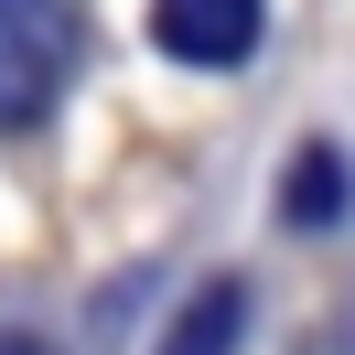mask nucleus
<instances>
[{"mask_svg": "<svg viewBox=\"0 0 355 355\" xmlns=\"http://www.w3.org/2000/svg\"><path fill=\"white\" fill-rule=\"evenodd\" d=\"M76 44H87V0H0V130H33L65 97Z\"/></svg>", "mask_w": 355, "mask_h": 355, "instance_id": "f257e3e1", "label": "nucleus"}, {"mask_svg": "<svg viewBox=\"0 0 355 355\" xmlns=\"http://www.w3.org/2000/svg\"><path fill=\"white\" fill-rule=\"evenodd\" d=\"M259 0H151V44L173 54V65H194V76H226V65H248L259 54Z\"/></svg>", "mask_w": 355, "mask_h": 355, "instance_id": "f03ea898", "label": "nucleus"}, {"mask_svg": "<svg viewBox=\"0 0 355 355\" xmlns=\"http://www.w3.org/2000/svg\"><path fill=\"white\" fill-rule=\"evenodd\" d=\"M355 216V162L334 151V140H302L280 173V226H302V237H323V226Z\"/></svg>", "mask_w": 355, "mask_h": 355, "instance_id": "7ed1b4c3", "label": "nucleus"}, {"mask_svg": "<svg viewBox=\"0 0 355 355\" xmlns=\"http://www.w3.org/2000/svg\"><path fill=\"white\" fill-rule=\"evenodd\" d=\"M237 334H248V280H205L194 302L173 312L162 355H237Z\"/></svg>", "mask_w": 355, "mask_h": 355, "instance_id": "20e7f679", "label": "nucleus"}]
</instances>
